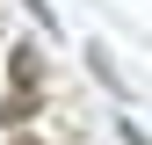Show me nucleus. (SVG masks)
Returning a JSON list of instances; mask_svg holds the SVG:
<instances>
[{
    "instance_id": "1",
    "label": "nucleus",
    "mask_w": 152,
    "mask_h": 145,
    "mask_svg": "<svg viewBox=\"0 0 152 145\" xmlns=\"http://www.w3.org/2000/svg\"><path fill=\"white\" fill-rule=\"evenodd\" d=\"M22 116H36V87H22V94L0 109V123H22Z\"/></svg>"
},
{
    "instance_id": "2",
    "label": "nucleus",
    "mask_w": 152,
    "mask_h": 145,
    "mask_svg": "<svg viewBox=\"0 0 152 145\" xmlns=\"http://www.w3.org/2000/svg\"><path fill=\"white\" fill-rule=\"evenodd\" d=\"M87 65H94V80H109V87H123V72H116V65H109V51H102V44H94V51H87Z\"/></svg>"
},
{
    "instance_id": "3",
    "label": "nucleus",
    "mask_w": 152,
    "mask_h": 145,
    "mask_svg": "<svg viewBox=\"0 0 152 145\" xmlns=\"http://www.w3.org/2000/svg\"><path fill=\"white\" fill-rule=\"evenodd\" d=\"M123 145H152V138H145V131H138V123H123Z\"/></svg>"
},
{
    "instance_id": "4",
    "label": "nucleus",
    "mask_w": 152,
    "mask_h": 145,
    "mask_svg": "<svg viewBox=\"0 0 152 145\" xmlns=\"http://www.w3.org/2000/svg\"><path fill=\"white\" fill-rule=\"evenodd\" d=\"M7 145H36V138H7Z\"/></svg>"
}]
</instances>
